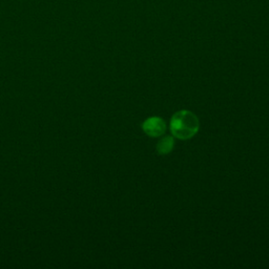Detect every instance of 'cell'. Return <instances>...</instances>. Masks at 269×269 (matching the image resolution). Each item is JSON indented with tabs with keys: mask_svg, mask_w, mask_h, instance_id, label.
Masks as SVG:
<instances>
[{
	"mask_svg": "<svg viewBox=\"0 0 269 269\" xmlns=\"http://www.w3.org/2000/svg\"><path fill=\"white\" fill-rule=\"evenodd\" d=\"M199 119L193 112L179 111L170 119V131L180 140L193 138L199 131Z\"/></svg>",
	"mask_w": 269,
	"mask_h": 269,
	"instance_id": "6da1fadb",
	"label": "cell"
},
{
	"mask_svg": "<svg viewBox=\"0 0 269 269\" xmlns=\"http://www.w3.org/2000/svg\"><path fill=\"white\" fill-rule=\"evenodd\" d=\"M175 147V140L172 137H164L157 144V151L159 155H168Z\"/></svg>",
	"mask_w": 269,
	"mask_h": 269,
	"instance_id": "3957f363",
	"label": "cell"
},
{
	"mask_svg": "<svg viewBox=\"0 0 269 269\" xmlns=\"http://www.w3.org/2000/svg\"><path fill=\"white\" fill-rule=\"evenodd\" d=\"M143 132L150 137L162 136L166 130L164 120L160 117H150L142 123Z\"/></svg>",
	"mask_w": 269,
	"mask_h": 269,
	"instance_id": "7a4b0ae2",
	"label": "cell"
}]
</instances>
